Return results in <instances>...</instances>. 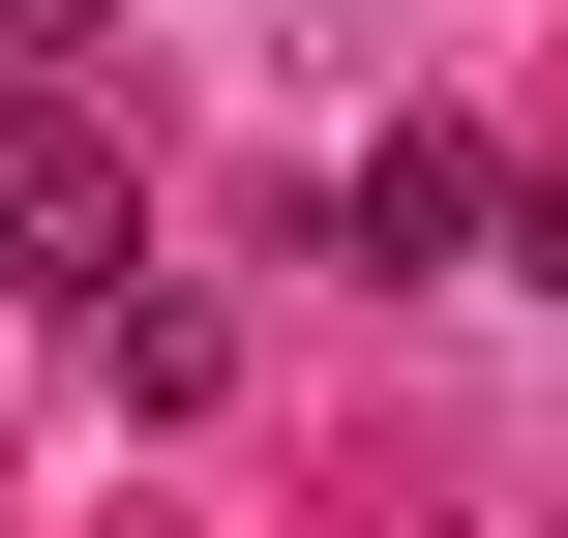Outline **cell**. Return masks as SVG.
I'll list each match as a JSON object with an SVG mask.
<instances>
[{"label": "cell", "instance_id": "obj_1", "mask_svg": "<svg viewBox=\"0 0 568 538\" xmlns=\"http://www.w3.org/2000/svg\"><path fill=\"white\" fill-rule=\"evenodd\" d=\"M90 270H150V180H120L60 90H0V300H90Z\"/></svg>", "mask_w": 568, "mask_h": 538}, {"label": "cell", "instance_id": "obj_2", "mask_svg": "<svg viewBox=\"0 0 568 538\" xmlns=\"http://www.w3.org/2000/svg\"><path fill=\"white\" fill-rule=\"evenodd\" d=\"M329 240H359V270H479V240H568V210L479 150V120H389V150L329 180Z\"/></svg>", "mask_w": 568, "mask_h": 538}, {"label": "cell", "instance_id": "obj_3", "mask_svg": "<svg viewBox=\"0 0 568 538\" xmlns=\"http://www.w3.org/2000/svg\"><path fill=\"white\" fill-rule=\"evenodd\" d=\"M60 60H90V0H0V90H60Z\"/></svg>", "mask_w": 568, "mask_h": 538}, {"label": "cell", "instance_id": "obj_4", "mask_svg": "<svg viewBox=\"0 0 568 538\" xmlns=\"http://www.w3.org/2000/svg\"><path fill=\"white\" fill-rule=\"evenodd\" d=\"M539 270H568V240H539Z\"/></svg>", "mask_w": 568, "mask_h": 538}]
</instances>
